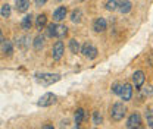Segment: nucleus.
Here are the masks:
<instances>
[{"mask_svg": "<svg viewBox=\"0 0 153 129\" xmlns=\"http://www.w3.org/2000/svg\"><path fill=\"white\" fill-rule=\"evenodd\" d=\"M93 123H94V125H102V123H103V117H102V114H100L99 111H94V113H93Z\"/></svg>", "mask_w": 153, "mask_h": 129, "instance_id": "25", "label": "nucleus"}, {"mask_svg": "<svg viewBox=\"0 0 153 129\" xmlns=\"http://www.w3.org/2000/svg\"><path fill=\"white\" fill-rule=\"evenodd\" d=\"M146 122H147V126L153 129V110L146 111Z\"/></svg>", "mask_w": 153, "mask_h": 129, "instance_id": "24", "label": "nucleus"}, {"mask_svg": "<svg viewBox=\"0 0 153 129\" xmlns=\"http://www.w3.org/2000/svg\"><path fill=\"white\" fill-rule=\"evenodd\" d=\"M93 29H94V32L97 34H100V32H105L106 29H108V21L105 18H96L94 22H93Z\"/></svg>", "mask_w": 153, "mask_h": 129, "instance_id": "8", "label": "nucleus"}, {"mask_svg": "<svg viewBox=\"0 0 153 129\" xmlns=\"http://www.w3.org/2000/svg\"><path fill=\"white\" fill-rule=\"evenodd\" d=\"M121 88H122V84H119V82H115L114 85H112V88H111V90H112V92H114V94H118V95H119Z\"/></svg>", "mask_w": 153, "mask_h": 129, "instance_id": "26", "label": "nucleus"}, {"mask_svg": "<svg viewBox=\"0 0 153 129\" xmlns=\"http://www.w3.org/2000/svg\"><path fill=\"white\" fill-rule=\"evenodd\" d=\"M3 40H4V38H3V32H1V28H0V44H1Z\"/></svg>", "mask_w": 153, "mask_h": 129, "instance_id": "30", "label": "nucleus"}, {"mask_svg": "<svg viewBox=\"0 0 153 129\" xmlns=\"http://www.w3.org/2000/svg\"><path fill=\"white\" fill-rule=\"evenodd\" d=\"M36 1V4L37 6H43V4H46L47 3V0H34Z\"/></svg>", "mask_w": 153, "mask_h": 129, "instance_id": "28", "label": "nucleus"}, {"mask_svg": "<svg viewBox=\"0 0 153 129\" xmlns=\"http://www.w3.org/2000/svg\"><path fill=\"white\" fill-rule=\"evenodd\" d=\"M79 1H84V0H79Z\"/></svg>", "mask_w": 153, "mask_h": 129, "instance_id": "33", "label": "nucleus"}, {"mask_svg": "<svg viewBox=\"0 0 153 129\" xmlns=\"http://www.w3.org/2000/svg\"><path fill=\"white\" fill-rule=\"evenodd\" d=\"M33 47H34V50L40 52V50L44 47V35H40V34H38L37 37L34 38V41H33Z\"/></svg>", "mask_w": 153, "mask_h": 129, "instance_id": "18", "label": "nucleus"}, {"mask_svg": "<svg viewBox=\"0 0 153 129\" xmlns=\"http://www.w3.org/2000/svg\"><path fill=\"white\" fill-rule=\"evenodd\" d=\"M28 38L27 37H19L18 40H16V44H18V47H21V49H25V46H27V41Z\"/></svg>", "mask_w": 153, "mask_h": 129, "instance_id": "27", "label": "nucleus"}, {"mask_svg": "<svg viewBox=\"0 0 153 129\" xmlns=\"http://www.w3.org/2000/svg\"><path fill=\"white\" fill-rule=\"evenodd\" d=\"M125 113H127V107L122 103H115L111 109V119L114 122H121L124 119Z\"/></svg>", "mask_w": 153, "mask_h": 129, "instance_id": "3", "label": "nucleus"}, {"mask_svg": "<svg viewBox=\"0 0 153 129\" xmlns=\"http://www.w3.org/2000/svg\"><path fill=\"white\" fill-rule=\"evenodd\" d=\"M10 13H12V7H10V4H3L1 6V9H0V15H1V18H10Z\"/></svg>", "mask_w": 153, "mask_h": 129, "instance_id": "21", "label": "nucleus"}, {"mask_svg": "<svg viewBox=\"0 0 153 129\" xmlns=\"http://www.w3.org/2000/svg\"><path fill=\"white\" fill-rule=\"evenodd\" d=\"M84 117H85V111H84V109H76L75 114H74L75 125H81V123H82V120H84Z\"/></svg>", "mask_w": 153, "mask_h": 129, "instance_id": "20", "label": "nucleus"}, {"mask_svg": "<svg viewBox=\"0 0 153 129\" xmlns=\"http://www.w3.org/2000/svg\"><path fill=\"white\" fill-rule=\"evenodd\" d=\"M141 95H143L144 98L152 97V95H153V87H152V85H146L144 88H141Z\"/></svg>", "mask_w": 153, "mask_h": 129, "instance_id": "23", "label": "nucleus"}, {"mask_svg": "<svg viewBox=\"0 0 153 129\" xmlns=\"http://www.w3.org/2000/svg\"><path fill=\"white\" fill-rule=\"evenodd\" d=\"M21 27H22L24 31H30V29H31V27H33V15H31V13L22 18Z\"/></svg>", "mask_w": 153, "mask_h": 129, "instance_id": "16", "label": "nucleus"}, {"mask_svg": "<svg viewBox=\"0 0 153 129\" xmlns=\"http://www.w3.org/2000/svg\"><path fill=\"white\" fill-rule=\"evenodd\" d=\"M71 21L74 22V24H79L81 21H82V12H81V9H74L72 12H71Z\"/></svg>", "mask_w": 153, "mask_h": 129, "instance_id": "19", "label": "nucleus"}, {"mask_svg": "<svg viewBox=\"0 0 153 129\" xmlns=\"http://www.w3.org/2000/svg\"><path fill=\"white\" fill-rule=\"evenodd\" d=\"M41 129H55V128H53V125H50V123H46V125H44V126H43Z\"/></svg>", "mask_w": 153, "mask_h": 129, "instance_id": "29", "label": "nucleus"}, {"mask_svg": "<svg viewBox=\"0 0 153 129\" xmlns=\"http://www.w3.org/2000/svg\"><path fill=\"white\" fill-rule=\"evenodd\" d=\"M118 3H119V0H108V1L105 3L106 10H109V12H115V10H118Z\"/></svg>", "mask_w": 153, "mask_h": 129, "instance_id": "22", "label": "nucleus"}, {"mask_svg": "<svg viewBox=\"0 0 153 129\" xmlns=\"http://www.w3.org/2000/svg\"><path fill=\"white\" fill-rule=\"evenodd\" d=\"M46 28H47V29H46L47 37H50V38H65L68 35V28H66L65 25L52 22V24H49Z\"/></svg>", "mask_w": 153, "mask_h": 129, "instance_id": "1", "label": "nucleus"}, {"mask_svg": "<svg viewBox=\"0 0 153 129\" xmlns=\"http://www.w3.org/2000/svg\"><path fill=\"white\" fill-rule=\"evenodd\" d=\"M72 129H79V125H75V126H74Z\"/></svg>", "mask_w": 153, "mask_h": 129, "instance_id": "31", "label": "nucleus"}, {"mask_svg": "<svg viewBox=\"0 0 153 129\" xmlns=\"http://www.w3.org/2000/svg\"><path fill=\"white\" fill-rule=\"evenodd\" d=\"M60 75L59 74H37L36 75V79L38 81V84H41L43 87H49V85H53L56 84L57 81H60Z\"/></svg>", "mask_w": 153, "mask_h": 129, "instance_id": "2", "label": "nucleus"}, {"mask_svg": "<svg viewBox=\"0 0 153 129\" xmlns=\"http://www.w3.org/2000/svg\"><path fill=\"white\" fill-rule=\"evenodd\" d=\"M133 85L135 88H141L144 85V81H146V75L143 71H135L133 74Z\"/></svg>", "mask_w": 153, "mask_h": 129, "instance_id": "9", "label": "nucleus"}, {"mask_svg": "<svg viewBox=\"0 0 153 129\" xmlns=\"http://www.w3.org/2000/svg\"><path fill=\"white\" fill-rule=\"evenodd\" d=\"M56 1H63V0H56Z\"/></svg>", "mask_w": 153, "mask_h": 129, "instance_id": "32", "label": "nucleus"}, {"mask_svg": "<svg viewBox=\"0 0 153 129\" xmlns=\"http://www.w3.org/2000/svg\"><path fill=\"white\" fill-rule=\"evenodd\" d=\"M127 129H143V119L141 114L134 111L127 119Z\"/></svg>", "mask_w": 153, "mask_h": 129, "instance_id": "5", "label": "nucleus"}, {"mask_svg": "<svg viewBox=\"0 0 153 129\" xmlns=\"http://www.w3.org/2000/svg\"><path fill=\"white\" fill-rule=\"evenodd\" d=\"M119 97H121L124 101H130L131 97H133V85H131V84H122Z\"/></svg>", "mask_w": 153, "mask_h": 129, "instance_id": "10", "label": "nucleus"}, {"mask_svg": "<svg viewBox=\"0 0 153 129\" xmlns=\"http://www.w3.org/2000/svg\"><path fill=\"white\" fill-rule=\"evenodd\" d=\"M36 27H37L38 31H41L44 27H47V15L46 13H40L36 19Z\"/></svg>", "mask_w": 153, "mask_h": 129, "instance_id": "15", "label": "nucleus"}, {"mask_svg": "<svg viewBox=\"0 0 153 129\" xmlns=\"http://www.w3.org/2000/svg\"><path fill=\"white\" fill-rule=\"evenodd\" d=\"M131 9H133V3H131L130 0H119V3H118V10H119L122 15L130 13Z\"/></svg>", "mask_w": 153, "mask_h": 129, "instance_id": "11", "label": "nucleus"}, {"mask_svg": "<svg viewBox=\"0 0 153 129\" xmlns=\"http://www.w3.org/2000/svg\"><path fill=\"white\" fill-rule=\"evenodd\" d=\"M66 15H68V9L65 6H59L56 10L53 12V21L55 22H60V21H63L66 18Z\"/></svg>", "mask_w": 153, "mask_h": 129, "instance_id": "12", "label": "nucleus"}, {"mask_svg": "<svg viewBox=\"0 0 153 129\" xmlns=\"http://www.w3.org/2000/svg\"><path fill=\"white\" fill-rule=\"evenodd\" d=\"M0 50H1V53L4 56H12V53H13V44H12V41L3 40L1 44H0Z\"/></svg>", "mask_w": 153, "mask_h": 129, "instance_id": "13", "label": "nucleus"}, {"mask_svg": "<svg viewBox=\"0 0 153 129\" xmlns=\"http://www.w3.org/2000/svg\"><path fill=\"white\" fill-rule=\"evenodd\" d=\"M81 53H82V56H84L85 59L94 60L96 57H97V55H99V50H97V47H96L93 43L87 41V43H84V44L81 46Z\"/></svg>", "mask_w": 153, "mask_h": 129, "instance_id": "4", "label": "nucleus"}, {"mask_svg": "<svg viewBox=\"0 0 153 129\" xmlns=\"http://www.w3.org/2000/svg\"><path fill=\"white\" fill-rule=\"evenodd\" d=\"M69 50H71V53H81V44H79V41L75 40V38H72V40H69Z\"/></svg>", "mask_w": 153, "mask_h": 129, "instance_id": "17", "label": "nucleus"}, {"mask_svg": "<svg viewBox=\"0 0 153 129\" xmlns=\"http://www.w3.org/2000/svg\"><path fill=\"white\" fill-rule=\"evenodd\" d=\"M15 9L18 13H25L30 9V0H15Z\"/></svg>", "mask_w": 153, "mask_h": 129, "instance_id": "14", "label": "nucleus"}, {"mask_svg": "<svg viewBox=\"0 0 153 129\" xmlns=\"http://www.w3.org/2000/svg\"><path fill=\"white\" fill-rule=\"evenodd\" d=\"M63 53H65V47H63V43L62 41H56L53 44V49H52V57L53 60H60L63 57Z\"/></svg>", "mask_w": 153, "mask_h": 129, "instance_id": "7", "label": "nucleus"}, {"mask_svg": "<svg viewBox=\"0 0 153 129\" xmlns=\"http://www.w3.org/2000/svg\"><path fill=\"white\" fill-rule=\"evenodd\" d=\"M55 101H56V95H55L53 92H46V94H43V95L40 97L37 104L41 106V107H49V106H52Z\"/></svg>", "mask_w": 153, "mask_h": 129, "instance_id": "6", "label": "nucleus"}]
</instances>
